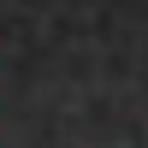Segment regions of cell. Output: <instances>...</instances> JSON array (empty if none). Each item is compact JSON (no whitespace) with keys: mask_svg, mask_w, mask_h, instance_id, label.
I'll use <instances>...</instances> for the list:
<instances>
[]
</instances>
